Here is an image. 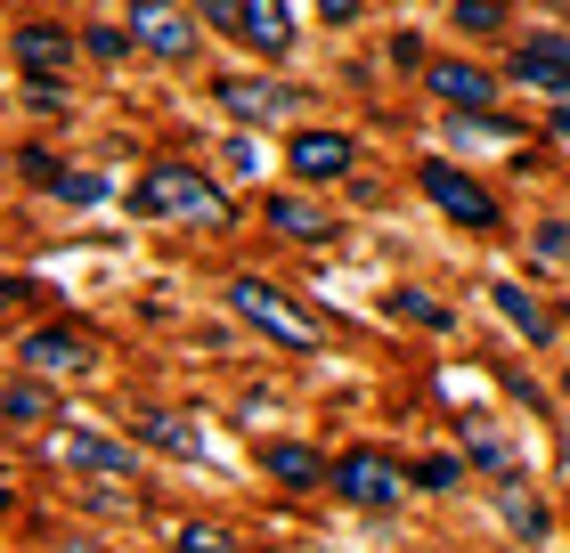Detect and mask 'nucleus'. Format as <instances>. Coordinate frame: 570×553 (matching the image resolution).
Segmentation results:
<instances>
[{
    "instance_id": "obj_21",
    "label": "nucleus",
    "mask_w": 570,
    "mask_h": 553,
    "mask_svg": "<svg viewBox=\"0 0 570 553\" xmlns=\"http://www.w3.org/2000/svg\"><path fill=\"white\" fill-rule=\"evenodd\" d=\"M464 456H473L481 472H505V447H498V432H489V424H464Z\"/></svg>"
},
{
    "instance_id": "obj_12",
    "label": "nucleus",
    "mask_w": 570,
    "mask_h": 553,
    "mask_svg": "<svg viewBox=\"0 0 570 553\" xmlns=\"http://www.w3.org/2000/svg\"><path fill=\"white\" fill-rule=\"evenodd\" d=\"M237 33L262 49V58H285V49H294V24H285V0H245V24Z\"/></svg>"
},
{
    "instance_id": "obj_24",
    "label": "nucleus",
    "mask_w": 570,
    "mask_h": 553,
    "mask_svg": "<svg viewBox=\"0 0 570 553\" xmlns=\"http://www.w3.org/2000/svg\"><path fill=\"white\" fill-rule=\"evenodd\" d=\"M17 171H24V179H33V188H58V179H66V171H58V164H49V155H41V147H24V155H17Z\"/></svg>"
},
{
    "instance_id": "obj_13",
    "label": "nucleus",
    "mask_w": 570,
    "mask_h": 553,
    "mask_svg": "<svg viewBox=\"0 0 570 553\" xmlns=\"http://www.w3.org/2000/svg\"><path fill=\"white\" fill-rule=\"evenodd\" d=\"M269 228H277V236H302V245L334 236V220L318 213V204H302V196H269Z\"/></svg>"
},
{
    "instance_id": "obj_4",
    "label": "nucleus",
    "mask_w": 570,
    "mask_h": 553,
    "mask_svg": "<svg viewBox=\"0 0 570 553\" xmlns=\"http://www.w3.org/2000/svg\"><path fill=\"white\" fill-rule=\"evenodd\" d=\"M334 488L351 496V505H400V464L392 456H375V447H358V456H343L334 464Z\"/></svg>"
},
{
    "instance_id": "obj_16",
    "label": "nucleus",
    "mask_w": 570,
    "mask_h": 553,
    "mask_svg": "<svg viewBox=\"0 0 570 553\" xmlns=\"http://www.w3.org/2000/svg\"><path fill=\"white\" fill-rule=\"evenodd\" d=\"M498 309H505V318H513V326H522V334L538 342V350L554 342V318H547V309H538V302L522 294V285H498Z\"/></svg>"
},
{
    "instance_id": "obj_22",
    "label": "nucleus",
    "mask_w": 570,
    "mask_h": 553,
    "mask_svg": "<svg viewBox=\"0 0 570 553\" xmlns=\"http://www.w3.org/2000/svg\"><path fill=\"white\" fill-rule=\"evenodd\" d=\"M456 24H464V33H498L505 9H498V0H456Z\"/></svg>"
},
{
    "instance_id": "obj_27",
    "label": "nucleus",
    "mask_w": 570,
    "mask_h": 553,
    "mask_svg": "<svg viewBox=\"0 0 570 553\" xmlns=\"http://www.w3.org/2000/svg\"><path fill=\"white\" fill-rule=\"evenodd\" d=\"M538 253H547V260H570V228L547 220V228H538Z\"/></svg>"
},
{
    "instance_id": "obj_15",
    "label": "nucleus",
    "mask_w": 570,
    "mask_h": 553,
    "mask_svg": "<svg viewBox=\"0 0 570 553\" xmlns=\"http://www.w3.org/2000/svg\"><path fill=\"white\" fill-rule=\"evenodd\" d=\"M262 464L277 472V481H285V488H309V481H326V464H318V447H285V440H277V447H269V456H262Z\"/></svg>"
},
{
    "instance_id": "obj_10",
    "label": "nucleus",
    "mask_w": 570,
    "mask_h": 553,
    "mask_svg": "<svg viewBox=\"0 0 570 553\" xmlns=\"http://www.w3.org/2000/svg\"><path fill=\"white\" fill-rule=\"evenodd\" d=\"M294 171L302 179H343L351 171V139L343 130H302L294 139Z\"/></svg>"
},
{
    "instance_id": "obj_30",
    "label": "nucleus",
    "mask_w": 570,
    "mask_h": 553,
    "mask_svg": "<svg viewBox=\"0 0 570 553\" xmlns=\"http://www.w3.org/2000/svg\"><path fill=\"white\" fill-rule=\"evenodd\" d=\"M318 9H326V17H358V0H318Z\"/></svg>"
},
{
    "instance_id": "obj_25",
    "label": "nucleus",
    "mask_w": 570,
    "mask_h": 553,
    "mask_svg": "<svg viewBox=\"0 0 570 553\" xmlns=\"http://www.w3.org/2000/svg\"><path fill=\"white\" fill-rule=\"evenodd\" d=\"M58 196H66V204H98V196H107V179H90V171H66V179H58Z\"/></svg>"
},
{
    "instance_id": "obj_2",
    "label": "nucleus",
    "mask_w": 570,
    "mask_h": 553,
    "mask_svg": "<svg viewBox=\"0 0 570 553\" xmlns=\"http://www.w3.org/2000/svg\"><path fill=\"white\" fill-rule=\"evenodd\" d=\"M228 302H237V309H245V318L262 326L269 342H285V350H318V326H309L285 294H269L262 277H237V285H228Z\"/></svg>"
},
{
    "instance_id": "obj_8",
    "label": "nucleus",
    "mask_w": 570,
    "mask_h": 553,
    "mask_svg": "<svg viewBox=\"0 0 570 553\" xmlns=\"http://www.w3.org/2000/svg\"><path fill=\"white\" fill-rule=\"evenodd\" d=\"M424 90H432V98H449L456 115H481L489 98H498V82H489L481 66H464V58H432V66H424Z\"/></svg>"
},
{
    "instance_id": "obj_18",
    "label": "nucleus",
    "mask_w": 570,
    "mask_h": 553,
    "mask_svg": "<svg viewBox=\"0 0 570 553\" xmlns=\"http://www.w3.org/2000/svg\"><path fill=\"white\" fill-rule=\"evenodd\" d=\"M171 545L179 553H237V537L213 530V521H171Z\"/></svg>"
},
{
    "instance_id": "obj_20",
    "label": "nucleus",
    "mask_w": 570,
    "mask_h": 553,
    "mask_svg": "<svg viewBox=\"0 0 570 553\" xmlns=\"http://www.w3.org/2000/svg\"><path fill=\"white\" fill-rule=\"evenodd\" d=\"M139 440H147V447H171V456H196V432L179 424V415H147Z\"/></svg>"
},
{
    "instance_id": "obj_31",
    "label": "nucleus",
    "mask_w": 570,
    "mask_h": 553,
    "mask_svg": "<svg viewBox=\"0 0 570 553\" xmlns=\"http://www.w3.org/2000/svg\"><path fill=\"white\" fill-rule=\"evenodd\" d=\"M554 139H570V98H562V107H554Z\"/></svg>"
},
{
    "instance_id": "obj_1",
    "label": "nucleus",
    "mask_w": 570,
    "mask_h": 553,
    "mask_svg": "<svg viewBox=\"0 0 570 553\" xmlns=\"http://www.w3.org/2000/svg\"><path fill=\"white\" fill-rule=\"evenodd\" d=\"M131 204H139L147 220H188V228L228 220V196H220L204 171H188V164H155L139 188H131Z\"/></svg>"
},
{
    "instance_id": "obj_5",
    "label": "nucleus",
    "mask_w": 570,
    "mask_h": 553,
    "mask_svg": "<svg viewBox=\"0 0 570 553\" xmlns=\"http://www.w3.org/2000/svg\"><path fill=\"white\" fill-rule=\"evenodd\" d=\"M17 358H24V375H90V342L73 326H33Z\"/></svg>"
},
{
    "instance_id": "obj_17",
    "label": "nucleus",
    "mask_w": 570,
    "mask_h": 553,
    "mask_svg": "<svg viewBox=\"0 0 570 553\" xmlns=\"http://www.w3.org/2000/svg\"><path fill=\"white\" fill-rule=\"evenodd\" d=\"M498 505H505V521H513L522 537H547V505H538L522 481H505V488H498Z\"/></svg>"
},
{
    "instance_id": "obj_9",
    "label": "nucleus",
    "mask_w": 570,
    "mask_h": 553,
    "mask_svg": "<svg viewBox=\"0 0 570 553\" xmlns=\"http://www.w3.org/2000/svg\"><path fill=\"white\" fill-rule=\"evenodd\" d=\"M58 464L107 472V481H131V447H115V440H98V432H58Z\"/></svg>"
},
{
    "instance_id": "obj_6",
    "label": "nucleus",
    "mask_w": 570,
    "mask_h": 553,
    "mask_svg": "<svg viewBox=\"0 0 570 553\" xmlns=\"http://www.w3.org/2000/svg\"><path fill=\"white\" fill-rule=\"evenodd\" d=\"M513 82L570 98V33H530L522 49H513Z\"/></svg>"
},
{
    "instance_id": "obj_29",
    "label": "nucleus",
    "mask_w": 570,
    "mask_h": 553,
    "mask_svg": "<svg viewBox=\"0 0 570 553\" xmlns=\"http://www.w3.org/2000/svg\"><path fill=\"white\" fill-rule=\"evenodd\" d=\"M24 302V277H0V309H17Z\"/></svg>"
},
{
    "instance_id": "obj_28",
    "label": "nucleus",
    "mask_w": 570,
    "mask_h": 553,
    "mask_svg": "<svg viewBox=\"0 0 570 553\" xmlns=\"http://www.w3.org/2000/svg\"><path fill=\"white\" fill-rule=\"evenodd\" d=\"M196 9L213 17V24H228V33H237V24H245V0H196Z\"/></svg>"
},
{
    "instance_id": "obj_7",
    "label": "nucleus",
    "mask_w": 570,
    "mask_h": 553,
    "mask_svg": "<svg viewBox=\"0 0 570 553\" xmlns=\"http://www.w3.org/2000/svg\"><path fill=\"white\" fill-rule=\"evenodd\" d=\"M131 41L155 49V58H188L196 49V24L171 9V0H131Z\"/></svg>"
},
{
    "instance_id": "obj_3",
    "label": "nucleus",
    "mask_w": 570,
    "mask_h": 553,
    "mask_svg": "<svg viewBox=\"0 0 570 553\" xmlns=\"http://www.w3.org/2000/svg\"><path fill=\"white\" fill-rule=\"evenodd\" d=\"M424 196H432L456 228H498V204H489V188H473V179L449 171V164H424Z\"/></svg>"
},
{
    "instance_id": "obj_23",
    "label": "nucleus",
    "mask_w": 570,
    "mask_h": 553,
    "mask_svg": "<svg viewBox=\"0 0 570 553\" xmlns=\"http://www.w3.org/2000/svg\"><path fill=\"white\" fill-rule=\"evenodd\" d=\"M416 481H424V488H456V481H464V464H456V456H424V464H416Z\"/></svg>"
},
{
    "instance_id": "obj_11",
    "label": "nucleus",
    "mask_w": 570,
    "mask_h": 553,
    "mask_svg": "<svg viewBox=\"0 0 570 553\" xmlns=\"http://www.w3.org/2000/svg\"><path fill=\"white\" fill-rule=\"evenodd\" d=\"M220 107L245 115V122H285L294 115V90H277V82H220Z\"/></svg>"
},
{
    "instance_id": "obj_26",
    "label": "nucleus",
    "mask_w": 570,
    "mask_h": 553,
    "mask_svg": "<svg viewBox=\"0 0 570 553\" xmlns=\"http://www.w3.org/2000/svg\"><path fill=\"white\" fill-rule=\"evenodd\" d=\"M400 318H424V326H449V309H440L432 294H400Z\"/></svg>"
},
{
    "instance_id": "obj_14",
    "label": "nucleus",
    "mask_w": 570,
    "mask_h": 553,
    "mask_svg": "<svg viewBox=\"0 0 570 553\" xmlns=\"http://www.w3.org/2000/svg\"><path fill=\"white\" fill-rule=\"evenodd\" d=\"M17 66H24V73H58V66H66V33L24 24V33H17Z\"/></svg>"
},
{
    "instance_id": "obj_33",
    "label": "nucleus",
    "mask_w": 570,
    "mask_h": 553,
    "mask_svg": "<svg viewBox=\"0 0 570 553\" xmlns=\"http://www.w3.org/2000/svg\"><path fill=\"white\" fill-rule=\"evenodd\" d=\"M0 505H9V488H0Z\"/></svg>"
},
{
    "instance_id": "obj_34",
    "label": "nucleus",
    "mask_w": 570,
    "mask_h": 553,
    "mask_svg": "<svg viewBox=\"0 0 570 553\" xmlns=\"http://www.w3.org/2000/svg\"><path fill=\"white\" fill-rule=\"evenodd\" d=\"M562 24H570V17H562Z\"/></svg>"
},
{
    "instance_id": "obj_32",
    "label": "nucleus",
    "mask_w": 570,
    "mask_h": 553,
    "mask_svg": "<svg viewBox=\"0 0 570 553\" xmlns=\"http://www.w3.org/2000/svg\"><path fill=\"white\" fill-rule=\"evenodd\" d=\"M562 399H570V366H562Z\"/></svg>"
},
{
    "instance_id": "obj_19",
    "label": "nucleus",
    "mask_w": 570,
    "mask_h": 553,
    "mask_svg": "<svg viewBox=\"0 0 570 553\" xmlns=\"http://www.w3.org/2000/svg\"><path fill=\"white\" fill-rule=\"evenodd\" d=\"M0 407H9L17 424H49V415H58V407H49V391H41L33 375H24V383H9V399H0Z\"/></svg>"
}]
</instances>
